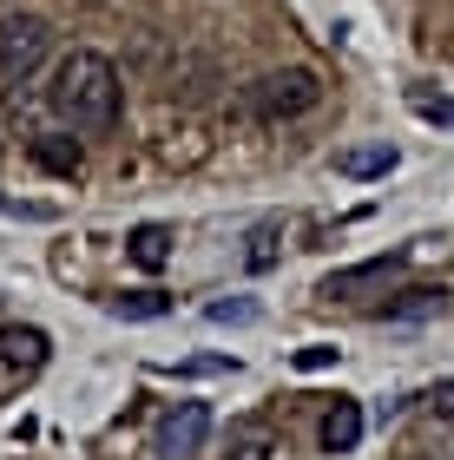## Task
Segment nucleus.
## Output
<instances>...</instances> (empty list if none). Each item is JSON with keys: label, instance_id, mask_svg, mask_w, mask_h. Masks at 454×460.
I'll return each mask as SVG.
<instances>
[{"label": "nucleus", "instance_id": "6e6552de", "mask_svg": "<svg viewBox=\"0 0 454 460\" xmlns=\"http://www.w3.org/2000/svg\"><path fill=\"white\" fill-rule=\"evenodd\" d=\"M0 362L7 368H40L47 362V329H0Z\"/></svg>", "mask_w": 454, "mask_h": 460}, {"label": "nucleus", "instance_id": "dca6fc26", "mask_svg": "<svg viewBox=\"0 0 454 460\" xmlns=\"http://www.w3.org/2000/svg\"><path fill=\"white\" fill-rule=\"evenodd\" d=\"M415 112L435 119V125H454V99H428V93H415Z\"/></svg>", "mask_w": 454, "mask_h": 460}, {"label": "nucleus", "instance_id": "ddd939ff", "mask_svg": "<svg viewBox=\"0 0 454 460\" xmlns=\"http://www.w3.org/2000/svg\"><path fill=\"white\" fill-rule=\"evenodd\" d=\"M277 237H283V224L263 217V224L251 230V250H244V263H251V270H271V263H277Z\"/></svg>", "mask_w": 454, "mask_h": 460}, {"label": "nucleus", "instance_id": "20e7f679", "mask_svg": "<svg viewBox=\"0 0 454 460\" xmlns=\"http://www.w3.org/2000/svg\"><path fill=\"white\" fill-rule=\"evenodd\" d=\"M204 441H211V408H204V402H178V408L152 428V454H158V460H198Z\"/></svg>", "mask_w": 454, "mask_h": 460}, {"label": "nucleus", "instance_id": "f257e3e1", "mask_svg": "<svg viewBox=\"0 0 454 460\" xmlns=\"http://www.w3.org/2000/svg\"><path fill=\"white\" fill-rule=\"evenodd\" d=\"M119 99H126V86H119V66L106 53H67L53 66V86H47V106L73 125V132H86V138H99V132H112L119 125Z\"/></svg>", "mask_w": 454, "mask_h": 460}, {"label": "nucleus", "instance_id": "0eeeda50", "mask_svg": "<svg viewBox=\"0 0 454 460\" xmlns=\"http://www.w3.org/2000/svg\"><path fill=\"white\" fill-rule=\"evenodd\" d=\"M336 172L343 178H388L396 172V145H349V152H336Z\"/></svg>", "mask_w": 454, "mask_h": 460}, {"label": "nucleus", "instance_id": "39448f33", "mask_svg": "<svg viewBox=\"0 0 454 460\" xmlns=\"http://www.w3.org/2000/svg\"><path fill=\"white\" fill-rule=\"evenodd\" d=\"M396 270H402V250H396V257L362 263V270H336V277L323 283V296H329V303H349V296H362V289H382L388 277H396Z\"/></svg>", "mask_w": 454, "mask_h": 460}, {"label": "nucleus", "instance_id": "f8f14e48", "mask_svg": "<svg viewBox=\"0 0 454 460\" xmlns=\"http://www.w3.org/2000/svg\"><path fill=\"white\" fill-rule=\"evenodd\" d=\"M33 158L47 164V172H67V178L79 172V145L73 138H33Z\"/></svg>", "mask_w": 454, "mask_h": 460}, {"label": "nucleus", "instance_id": "423d86ee", "mask_svg": "<svg viewBox=\"0 0 454 460\" xmlns=\"http://www.w3.org/2000/svg\"><path fill=\"white\" fill-rule=\"evenodd\" d=\"M356 441H362V402L336 394V402H329V414H323V447H329V454H349Z\"/></svg>", "mask_w": 454, "mask_h": 460}, {"label": "nucleus", "instance_id": "f03ea898", "mask_svg": "<svg viewBox=\"0 0 454 460\" xmlns=\"http://www.w3.org/2000/svg\"><path fill=\"white\" fill-rule=\"evenodd\" d=\"M323 99V79L309 73V66H283V73H263L257 86H251V112L257 119H297L309 112Z\"/></svg>", "mask_w": 454, "mask_h": 460}, {"label": "nucleus", "instance_id": "4468645a", "mask_svg": "<svg viewBox=\"0 0 454 460\" xmlns=\"http://www.w3.org/2000/svg\"><path fill=\"white\" fill-rule=\"evenodd\" d=\"M263 447H271V434H263V428H244L237 447H231V460H263Z\"/></svg>", "mask_w": 454, "mask_h": 460}, {"label": "nucleus", "instance_id": "a211bd4d", "mask_svg": "<svg viewBox=\"0 0 454 460\" xmlns=\"http://www.w3.org/2000/svg\"><path fill=\"white\" fill-rule=\"evenodd\" d=\"M428 408H435V414H441V421H454V382H441L435 394H428Z\"/></svg>", "mask_w": 454, "mask_h": 460}, {"label": "nucleus", "instance_id": "7ed1b4c3", "mask_svg": "<svg viewBox=\"0 0 454 460\" xmlns=\"http://www.w3.org/2000/svg\"><path fill=\"white\" fill-rule=\"evenodd\" d=\"M53 53V27L40 13H7L0 20V79H27Z\"/></svg>", "mask_w": 454, "mask_h": 460}, {"label": "nucleus", "instance_id": "f3484780", "mask_svg": "<svg viewBox=\"0 0 454 460\" xmlns=\"http://www.w3.org/2000/svg\"><path fill=\"white\" fill-rule=\"evenodd\" d=\"M329 362H336V349H323V342L316 349H297V368H329Z\"/></svg>", "mask_w": 454, "mask_h": 460}, {"label": "nucleus", "instance_id": "2eb2a0df", "mask_svg": "<svg viewBox=\"0 0 454 460\" xmlns=\"http://www.w3.org/2000/svg\"><path fill=\"white\" fill-rule=\"evenodd\" d=\"M204 316L211 323H257V303H211Z\"/></svg>", "mask_w": 454, "mask_h": 460}, {"label": "nucleus", "instance_id": "9d476101", "mask_svg": "<svg viewBox=\"0 0 454 460\" xmlns=\"http://www.w3.org/2000/svg\"><path fill=\"white\" fill-rule=\"evenodd\" d=\"M172 309V296H158V289H132V296H112V316H126V323H152Z\"/></svg>", "mask_w": 454, "mask_h": 460}, {"label": "nucleus", "instance_id": "9b49d317", "mask_svg": "<svg viewBox=\"0 0 454 460\" xmlns=\"http://www.w3.org/2000/svg\"><path fill=\"white\" fill-rule=\"evenodd\" d=\"M448 303V289H402V303H388V316H396V323H415V316H435V309Z\"/></svg>", "mask_w": 454, "mask_h": 460}, {"label": "nucleus", "instance_id": "1a4fd4ad", "mask_svg": "<svg viewBox=\"0 0 454 460\" xmlns=\"http://www.w3.org/2000/svg\"><path fill=\"white\" fill-rule=\"evenodd\" d=\"M126 243H132V263L138 270H165V257H172V230H165V224H138Z\"/></svg>", "mask_w": 454, "mask_h": 460}]
</instances>
